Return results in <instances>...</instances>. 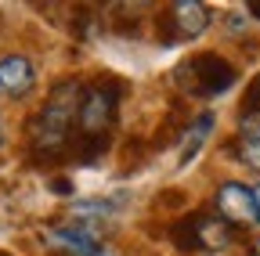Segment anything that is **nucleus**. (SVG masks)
Segmentation results:
<instances>
[{"label": "nucleus", "mask_w": 260, "mask_h": 256, "mask_svg": "<svg viewBox=\"0 0 260 256\" xmlns=\"http://www.w3.org/2000/svg\"><path fill=\"white\" fill-rule=\"evenodd\" d=\"M32 83H37V69L25 54L0 58V94L4 98H22V94H29Z\"/></svg>", "instance_id": "0eeeda50"}, {"label": "nucleus", "mask_w": 260, "mask_h": 256, "mask_svg": "<svg viewBox=\"0 0 260 256\" xmlns=\"http://www.w3.org/2000/svg\"><path fill=\"white\" fill-rule=\"evenodd\" d=\"M217 213L224 216V224H256V202H253V188L228 180L217 191Z\"/></svg>", "instance_id": "423d86ee"}, {"label": "nucleus", "mask_w": 260, "mask_h": 256, "mask_svg": "<svg viewBox=\"0 0 260 256\" xmlns=\"http://www.w3.org/2000/svg\"><path fill=\"white\" fill-rule=\"evenodd\" d=\"M239 134H242V141H256L260 144V112L239 119Z\"/></svg>", "instance_id": "9d476101"}, {"label": "nucleus", "mask_w": 260, "mask_h": 256, "mask_svg": "<svg viewBox=\"0 0 260 256\" xmlns=\"http://www.w3.org/2000/svg\"><path fill=\"white\" fill-rule=\"evenodd\" d=\"M51 238L65 249H73L76 256H94L102 249V235H98L94 224H65V228H54Z\"/></svg>", "instance_id": "6e6552de"}, {"label": "nucleus", "mask_w": 260, "mask_h": 256, "mask_svg": "<svg viewBox=\"0 0 260 256\" xmlns=\"http://www.w3.org/2000/svg\"><path fill=\"white\" fill-rule=\"evenodd\" d=\"M167 44H184V40H195L206 33L210 25V8L206 4H195V0H181V4H170L167 8Z\"/></svg>", "instance_id": "39448f33"}, {"label": "nucleus", "mask_w": 260, "mask_h": 256, "mask_svg": "<svg viewBox=\"0 0 260 256\" xmlns=\"http://www.w3.org/2000/svg\"><path fill=\"white\" fill-rule=\"evenodd\" d=\"M239 155L246 159V163H249L256 173H260V144H256V141H242V144H239Z\"/></svg>", "instance_id": "f8f14e48"}, {"label": "nucleus", "mask_w": 260, "mask_h": 256, "mask_svg": "<svg viewBox=\"0 0 260 256\" xmlns=\"http://www.w3.org/2000/svg\"><path fill=\"white\" fill-rule=\"evenodd\" d=\"M174 80H181V87L199 94V98H217L235 83V65H228L220 54H199V58L184 61L174 72Z\"/></svg>", "instance_id": "7ed1b4c3"}, {"label": "nucleus", "mask_w": 260, "mask_h": 256, "mask_svg": "<svg viewBox=\"0 0 260 256\" xmlns=\"http://www.w3.org/2000/svg\"><path fill=\"white\" fill-rule=\"evenodd\" d=\"M256 256H260V249H256Z\"/></svg>", "instance_id": "a211bd4d"}, {"label": "nucleus", "mask_w": 260, "mask_h": 256, "mask_svg": "<svg viewBox=\"0 0 260 256\" xmlns=\"http://www.w3.org/2000/svg\"><path fill=\"white\" fill-rule=\"evenodd\" d=\"M123 98V83L105 80V83H94L90 90H83L80 98V112H76V130L87 141H98L109 134V126L116 119V105Z\"/></svg>", "instance_id": "f03ea898"}, {"label": "nucleus", "mask_w": 260, "mask_h": 256, "mask_svg": "<svg viewBox=\"0 0 260 256\" xmlns=\"http://www.w3.org/2000/svg\"><path fill=\"white\" fill-rule=\"evenodd\" d=\"M253 202H256V220H260V184L253 188Z\"/></svg>", "instance_id": "ddd939ff"}, {"label": "nucleus", "mask_w": 260, "mask_h": 256, "mask_svg": "<svg viewBox=\"0 0 260 256\" xmlns=\"http://www.w3.org/2000/svg\"><path fill=\"white\" fill-rule=\"evenodd\" d=\"M256 112H260V76L249 83L246 98H242V116H256Z\"/></svg>", "instance_id": "9b49d317"}, {"label": "nucleus", "mask_w": 260, "mask_h": 256, "mask_svg": "<svg viewBox=\"0 0 260 256\" xmlns=\"http://www.w3.org/2000/svg\"><path fill=\"white\" fill-rule=\"evenodd\" d=\"M0 256H8V252H0Z\"/></svg>", "instance_id": "f3484780"}, {"label": "nucleus", "mask_w": 260, "mask_h": 256, "mask_svg": "<svg viewBox=\"0 0 260 256\" xmlns=\"http://www.w3.org/2000/svg\"><path fill=\"white\" fill-rule=\"evenodd\" d=\"M174 242L181 249H220V245L232 242V231H228L224 220H217L210 213H191L177 224Z\"/></svg>", "instance_id": "20e7f679"}, {"label": "nucleus", "mask_w": 260, "mask_h": 256, "mask_svg": "<svg viewBox=\"0 0 260 256\" xmlns=\"http://www.w3.org/2000/svg\"><path fill=\"white\" fill-rule=\"evenodd\" d=\"M213 123H217V116H213V112H203L199 119L188 126L184 137H181V148H177V163H191V159L199 155V148H203L206 137L213 134Z\"/></svg>", "instance_id": "1a4fd4ad"}, {"label": "nucleus", "mask_w": 260, "mask_h": 256, "mask_svg": "<svg viewBox=\"0 0 260 256\" xmlns=\"http://www.w3.org/2000/svg\"><path fill=\"white\" fill-rule=\"evenodd\" d=\"M249 15H256V18H260V4H249Z\"/></svg>", "instance_id": "2eb2a0df"}, {"label": "nucleus", "mask_w": 260, "mask_h": 256, "mask_svg": "<svg viewBox=\"0 0 260 256\" xmlns=\"http://www.w3.org/2000/svg\"><path fill=\"white\" fill-rule=\"evenodd\" d=\"M94 256H116V252H112V249H98Z\"/></svg>", "instance_id": "4468645a"}, {"label": "nucleus", "mask_w": 260, "mask_h": 256, "mask_svg": "<svg viewBox=\"0 0 260 256\" xmlns=\"http://www.w3.org/2000/svg\"><path fill=\"white\" fill-rule=\"evenodd\" d=\"M0 144H4V126H0Z\"/></svg>", "instance_id": "dca6fc26"}, {"label": "nucleus", "mask_w": 260, "mask_h": 256, "mask_svg": "<svg viewBox=\"0 0 260 256\" xmlns=\"http://www.w3.org/2000/svg\"><path fill=\"white\" fill-rule=\"evenodd\" d=\"M80 98H83V87L76 80H65L51 90V98L44 101L37 119L29 123V141L37 159H61V152L73 144Z\"/></svg>", "instance_id": "f257e3e1"}]
</instances>
